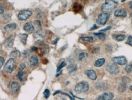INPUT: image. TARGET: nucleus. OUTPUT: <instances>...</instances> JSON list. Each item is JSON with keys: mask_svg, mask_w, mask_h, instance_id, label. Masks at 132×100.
Listing matches in <instances>:
<instances>
[{"mask_svg": "<svg viewBox=\"0 0 132 100\" xmlns=\"http://www.w3.org/2000/svg\"><path fill=\"white\" fill-rule=\"evenodd\" d=\"M117 4L118 3L115 1L107 0V1H105L104 4H102L101 9H102V11L104 13H108L112 12L116 7Z\"/></svg>", "mask_w": 132, "mask_h": 100, "instance_id": "1", "label": "nucleus"}, {"mask_svg": "<svg viewBox=\"0 0 132 100\" xmlns=\"http://www.w3.org/2000/svg\"><path fill=\"white\" fill-rule=\"evenodd\" d=\"M89 89V84L87 82H81L76 84L74 88V90L77 94L86 92Z\"/></svg>", "mask_w": 132, "mask_h": 100, "instance_id": "2", "label": "nucleus"}, {"mask_svg": "<svg viewBox=\"0 0 132 100\" xmlns=\"http://www.w3.org/2000/svg\"><path fill=\"white\" fill-rule=\"evenodd\" d=\"M32 15V12L28 10H24L20 12V13L18 15V19L20 21H25L27 19H28L31 15Z\"/></svg>", "mask_w": 132, "mask_h": 100, "instance_id": "3", "label": "nucleus"}, {"mask_svg": "<svg viewBox=\"0 0 132 100\" xmlns=\"http://www.w3.org/2000/svg\"><path fill=\"white\" fill-rule=\"evenodd\" d=\"M14 69V59L9 58L4 66V70L7 73H12Z\"/></svg>", "mask_w": 132, "mask_h": 100, "instance_id": "4", "label": "nucleus"}, {"mask_svg": "<svg viewBox=\"0 0 132 100\" xmlns=\"http://www.w3.org/2000/svg\"><path fill=\"white\" fill-rule=\"evenodd\" d=\"M110 15L109 13H100L98 16L97 18V21L100 24L102 25H105L106 24V22H107L108 18H109Z\"/></svg>", "mask_w": 132, "mask_h": 100, "instance_id": "5", "label": "nucleus"}, {"mask_svg": "<svg viewBox=\"0 0 132 100\" xmlns=\"http://www.w3.org/2000/svg\"><path fill=\"white\" fill-rule=\"evenodd\" d=\"M106 70L112 74H117L119 72V67L114 63H110L106 66Z\"/></svg>", "mask_w": 132, "mask_h": 100, "instance_id": "6", "label": "nucleus"}, {"mask_svg": "<svg viewBox=\"0 0 132 100\" xmlns=\"http://www.w3.org/2000/svg\"><path fill=\"white\" fill-rule=\"evenodd\" d=\"M112 61L114 64H119V65H125L127 61L126 58L123 56H119V57H115L112 58Z\"/></svg>", "mask_w": 132, "mask_h": 100, "instance_id": "7", "label": "nucleus"}, {"mask_svg": "<svg viewBox=\"0 0 132 100\" xmlns=\"http://www.w3.org/2000/svg\"><path fill=\"white\" fill-rule=\"evenodd\" d=\"M114 97V95L111 92H105L98 96L97 100H112Z\"/></svg>", "mask_w": 132, "mask_h": 100, "instance_id": "8", "label": "nucleus"}, {"mask_svg": "<svg viewBox=\"0 0 132 100\" xmlns=\"http://www.w3.org/2000/svg\"><path fill=\"white\" fill-rule=\"evenodd\" d=\"M13 42H14V37L13 36H10L4 41V47L7 49H11L13 47Z\"/></svg>", "mask_w": 132, "mask_h": 100, "instance_id": "9", "label": "nucleus"}, {"mask_svg": "<svg viewBox=\"0 0 132 100\" xmlns=\"http://www.w3.org/2000/svg\"><path fill=\"white\" fill-rule=\"evenodd\" d=\"M46 32L44 29H40L37 31L34 35V37L35 39H39V38H43L46 36Z\"/></svg>", "mask_w": 132, "mask_h": 100, "instance_id": "10", "label": "nucleus"}, {"mask_svg": "<svg viewBox=\"0 0 132 100\" xmlns=\"http://www.w3.org/2000/svg\"><path fill=\"white\" fill-rule=\"evenodd\" d=\"M85 74L87 75V77H88L89 79H91V80L94 81L97 79V75H96V73L94 70H87L85 72Z\"/></svg>", "mask_w": 132, "mask_h": 100, "instance_id": "11", "label": "nucleus"}, {"mask_svg": "<svg viewBox=\"0 0 132 100\" xmlns=\"http://www.w3.org/2000/svg\"><path fill=\"white\" fill-rule=\"evenodd\" d=\"M114 16L117 17H125L127 16V12L123 9L116 10L114 12Z\"/></svg>", "mask_w": 132, "mask_h": 100, "instance_id": "12", "label": "nucleus"}, {"mask_svg": "<svg viewBox=\"0 0 132 100\" xmlns=\"http://www.w3.org/2000/svg\"><path fill=\"white\" fill-rule=\"evenodd\" d=\"M20 85L17 82H12L11 86V91L12 93H16L20 89Z\"/></svg>", "mask_w": 132, "mask_h": 100, "instance_id": "13", "label": "nucleus"}, {"mask_svg": "<svg viewBox=\"0 0 132 100\" xmlns=\"http://www.w3.org/2000/svg\"><path fill=\"white\" fill-rule=\"evenodd\" d=\"M24 30L28 33H32L34 31V27L31 23H28L25 24L24 26Z\"/></svg>", "mask_w": 132, "mask_h": 100, "instance_id": "14", "label": "nucleus"}, {"mask_svg": "<svg viewBox=\"0 0 132 100\" xmlns=\"http://www.w3.org/2000/svg\"><path fill=\"white\" fill-rule=\"evenodd\" d=\"M95 86L97 89L100 90H104L107 89V84L105 83H101L99 82L96 83L95 84Z\"/></svg>", "mask_w": 132, "mask_h": 100, "instance_id": "15", "label": "nucleus"}, {"mask_svg": "<svg viewBox=\"0 0 132 100\" xmlns=\"http://www.w3.org/2000/svg\"><path fill=\"white\" fill-rule=\"evenodd\" d=\"M29 63L30 66H37L38 63V57L35 55H33L30 57L29 59Z\"/></svg>", "mask_w": 132, "mask_h": 100, "instance_id": "16", "label": "nucleus"}, {"mask_svg": "<svg viewBox=\"0 0 132 100\" xmlns=\"http://www.w3.org/2000/svg\"><path fill=\"white\" fill-rule=\"evenodd\" d=\"M16 77L18 79H20V81L21 82H24V81H26V77H27V75L25 72H19L16 75Z\"/></svg>", "mask_w": 132, "mask_h": 100, "instance_id": "17", "label": "nucleus"}, {"mask_svg": "<svg viewBox=\"0 0 132 100\" xmlns=\"http://www.w3.org/2000/svg\"><path fill=\"white\" fill-rule=\"evenodd\" d=\"M77 66L74 64H69V65L68 66V68H67V70L68 71L69 74H71V73L76 72V71L77 70Z\"/></svg>", "mask_w": 132, "mask_h": 100, "instance_id": "18", "label": "nucleus"}, {"mask_svg": "<svg viewBox=\"0 0 132 100\" xmlns=\"http://www.w3.org/2000/svg\"><path fill=\"white\" fill-rule=\"evenodd\" d=\"M16 28V24L15 23H12L6 25L4 27V30L6 31H11V30H15Z\"/></svg>", "mask_w": 132, "mask_h": 100, "instance_id": "19", "label": "nucleus"}, {"mask_svg": "<svg viewBox=\"0 0 132 100\" xmlns=\"http://www.w3.org/2000/svg\"><path fill=\"white\" fill-rule=\"evenodd\" d=\"M105 62V60L104 58H99L98 59L97 61H96L95 63H94V66L96 67H101L102 65H104V64Z\"/></svg>", "mask_w": 132, "mask_h": 100, "instance_id": "20", "label": "nucleus"}, {"mask_svg": "<svg viewBox=\"0 0 132 100\" xmlns=\"http://www.w3.org/2000/svg\"><path fill=\"white\" fill-rule=\"evenodd\" d=\"M126 89H127V84H124V83H121V84H119L118 87V91L120 92H124L126 90Z\"/></svg>", "mask_w": 132, "mask_h": 100, "instance_id": "21", "label": "nucleus"}, {"mask_svg": "<svg viewBox=\"0 0 132 100\" xmlns=\"http://www.w3.org/2000/svg\"><path fill=\"white\" fill-rule=\"evenodd\" d=\"M20 52L18 50H15V51H13L12 52H11V57L13 59H18L20 57Z\"/></svg>", "mask_w": 132, "mask_h": 100, "instance_id": "22", "label": "nucleus"}, {"mask_svg": "<svg viewBox=\"0 0 132 100\" xmlns=\"http://www.w3.org/2000/svg\"><path fill=\"white\" fill-rule=\"evenodd\" d=\"M28 37V34H26V33H24V34H20V39L21 40V43L23 44L24 45H26V41H27V38Z\"/></svg>", "mask_w": 132, "mask_h": 100, "instance_id": "23", "label": "nucleus"}, {"mask_svg": "<svg viewBox=\"0 0 132 100\" xmlns=\"http://www.w3.org/2000/svg\"><path fill=\"white\" fill-rule=\"evenodd\" d=\"M80 41L84 42H90V43H92L93 41H94V39H93L92 37H81Z\"/></svg>", "mask_w": 132, "mask_h": 100, "instance_id": "24", "label": "nucleus"}, {"mask_svg": "<svg viewBox=\"0 0 132 100\" xmlns=\"http://www.w3.org/2000/svg\"><path fill=\"white\" fill-rule=\"evenodd\" d=\"M88 54L85 52H82L79 54V61H84L87 58Z\"/></svg>", "mask_w": 132, "mask_h": 100, "instance_id": "25", "label": "nucleus"}, {"mask_svg": "<svg viewBox=\"0 0 132 100\" xmlns=\"http://www.w3.org/2000/svg\"><path fill=\"white\" fill-rule=\"evenodd\" d=\"M113 37L116 39V40L118 41H122L125 39V35H114Z\"/></svg>", "mask_w": 132, "mask_h": 100, "instance_id": "26", "label": "nucleus"}, {"mask_svg": "<svg viewBox=\"0 0 132 100\" xmlns=\"http://www.w3.org/2000/svg\"><path fill=\"white\" fill-rule=\"evenodd\" d=\"M94 35L97 36L99 38L100 40H104L106 38L105 34H104V33H94Z\"/></svg>", "mask_w": 132, "mask_h": 100, "instance_id": "27", "label": "nucleus"}, {"mask_svg": "<svg viewBox=\"0 0 132 100\" xmlns=\"http://www.w3.org/2000/svg\"><path fill=\"white\" fill-rule=\"evenodd\" d=\"M125 70L127 73L132 72V62L130 64H128V65L126 66V67H125Z\"/></svg>", "mask_w": 132, "mask_h": 100, "instance_id": "28", "label": "nucleus"}, {"mask_svg": "<svg viewBox=\"0 0 132 100\" xmlns=\"http://www.w3.org/2000/svg\"><path fill=\"white\" fill-rule=\"evenodd\" d=\"M43 95L46 99H48L50 96V91L48 89H46L43 92Z\"/></svg>", "mask_w": 132, "mask_h": 100, "instance_id": "29", "label": "nucleus"}, {"mask_svg": "<svg viewBox=\"0 0 132 100\" xmlns=\"http://www.w3.org/2000/svg\"><path fill=\"white\" fill-rule=\"evenodd\" d=\"M131 81V79H130V78H128L127 77H123L122 79V81L123 83L124 84H127V83H129Z\"/></svg>", "mask_w": 132, "mask_h": 100, "instance_id": "30", "label": "nucleus"}, {"mask_svg": "<svg viewBox=\"0 0 132 100\" xmlns=\"http://www.w3.org/2000/svg\"><path fill=\"white\" fill-rule=\"evenodd\" d=\"M34 24L35 26L37 28H40L42 27L41 23H40V21H39V20H35V21H34Z\"/></svg>", "mask_w": 132, "mask_h": 100, "instance_id": "31", "label": "nucleus"}, {"mask_svg": "<svg viewBox=\"0 0 132 100\" xmlns=\"http://www.w3.org/2000/svg\"><path fill=\"white\" fill-rule=\"evenodd\" d=\"M67 65V64H66V62H62V63H61L60 65H59V66H58V68H57V72H59V71H60L61 69H62V68H63V67H65V66Z\"/></svg>", "mask_w": 132, "mask_h": 100, "instance_id": "32", "label": "nucleus"}, {"mask_svg": "<svg viewBox=\"0 0 132 100\" xmlns=\"http://www.w3.org/2000/svg\"><path fill=\"white\" fill-rule=\"evenodd\" d=\"M25 67H26V64H25L24 62H22L19 66L18 70H19V72H23V70H24Z\"/></svg>", "mask_w": 132, "mask_h": 100, "instance_id": "33", "label": "nucleus"}, {"mask_svg": "<svg viewBox=\"0 0 132 100\" xmlns=\"http://www.w3.org/2000/svg\"><path fill=\"white\" fill-rule=\"evenodd\" d=\"M126 44H128V45L132 46V37L131 36L128 37V40L126 41Z\"/></svg>", "mask_w": 132, "mask_h": 100, "instance_id": "34", "label": "nucleus"}, {"mask_svg": "<svg viewBox=\"0 0 132 100\" xmlns=\"http://www.w3.org/2000/svg\"><path fill=\"white\" fill-rule=\"evenodd\" d=\"M0 67H2L3 66V64L4 63V59L2 57H0Z\"/></svg>", "mask_w": 132, "mask_h": 100, "instance_id": "35", "label": "nucleus"}, {"mask_svg": "<svg viewBox=\"0 0 132 100\" xmlns=\"http://www.w3.org/2000/svg\"><path fill=\"white\" fill-rule=\"evenodd\" d=\"M111 29V26H108L107 28L104 29H102L100 30V32H104V31H106V30H108V29Z\"/></svg>", "mask_w": 132, "mask_h": 100, "instance_id": "36", "label": "nucleus"}, {"mask_svg": "<svg viewBox=\"0 0 132 100\" xmlns=\"http://www.w3.org/2000/svg\"><path fill=\"white\" fill-rule=\"evenodd\" d=\"M59 40V38H57L55 39V40L53 41H52V44H56L57 43V41H58Z\"/></svg>", "mask_w": 132, "mask_h": 100, "instance_id": "37", "label": "nucleus"}, {"mask_svg": "<svg viewBox=\"0 0 132 100\" xmlns=\"http://www.w3.org/2000/svg\"><path fill=\"white\" fill-rule=\"evenodd\" d=\"M37 50V47H32L30 49V52H34L35 51V50Z\"/></svg>", "mask_w": 132, "mask_h": 100, "instance_id": "38", "label": "nucleus"}, {"mask_svg": "<svg viewBox=\"0 0 132 100\" xmlns=\"http://www.w3.org/2000/svg\"><path fill=\"white\" fill-rule=\"evenodd\" d=\"M3 12H4V9L3 8V6L2 4H1V15H3Z\"/></svg>", "mask_w": 132, "mask_h": 100, "instance_id": "39", "label": "nucleus"}, {"mask_svg": "<svg viewBox=\"0 0 132 100\" xmlns=\"http://www.w3.org/2000/svg\"><path fill=\"white\" fill-rule=\"evenodd\" d=\"M97 28H98V27L96 26V24H94V26L93 27V28H91V29H90V30H94V29H97Z\"/></svg>", "mask_w": 132, "mask_h": 100, "instance_id": "40", "label": "nucleus"}, {"mask_svg": "<svg viewBox=\"0 0 132 100\" xmlns=\"http://www.w3.org/2000/svg\"><path fill=\"white\" fill-rule=\"evenodd\" d=\"M130 8L131 9H132V1L130 3Z\"/></svg>", "mask_w": 132, "mask_h": 100, "instance_id": "41", "label": "nucleus"}, {"mask_svg": "<svg viewBox=\"0 0 132 100\" xmlns=\"http://www.w3.org/2000/svg\"><path fill=\"white\" fill-rule=\"evenodd\" d=\"M62 71H61L60 72H59V74H57V75H56V77H58V76L59 75L62 74Z\"/></svg>", "mask_w": 132, "mask_h": 100, "instance_id": "42", "label": "nucleus"}, {"mask_svg": "<svg viewBox=\"0 0 132 100\" xmlns=\"http://www.w3.org/2000/svg\"><path fill=\"white\" fill-rule=\"evenodd\" d=\"M130 89L132 91V86H130Z\"/></svg>", "mask_w": 132, "mask_h": 100, "instance_id": "43", "label": "nucleus"}, {"mask_svg": "<svg viewBox=\"0 0 132 100\" xmlns=\"http://www.w3.org/2000/svg\"><path fill=\"white\" fill-rule=\"evenodd\" d=\"M130 16H131V17H132V13H131V14H130Z\"/></svg>", "mask_w": 132, "mask_h": 100, "instance_id": "44", "label": "nucleus"}, {"mask_svg": "<svg viewBox=\"0 0 132 100\" xmlns=\"http://www.w3.org/2000/svg\"><path fill=\"white\" fill-rule=\"evenodd\" d=\"M114 100H121V99H114Z\"/></svg>", "mask_w": 132, "mask_h": 100, "instance_id": "45", "label": "nucleus"}, {"mask_svg": "<svg viewBox=\"0 0 132 100\" xmlns=\"http://www.w3.org/2000/svg\"><path fill=\"white\" fill-rule=\"evenodd\" d=\"M130 100H132V98H131V99H130Z\"/></svg>", "mask_w": 132, "mask_h": 100, "instance_id": "46", "label": "nucleus"}]
</instances>
